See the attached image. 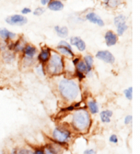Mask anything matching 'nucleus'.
<instances>
[{
    "mask_svg": "<svg viewBox=\"0 0 140 154\" xmlns=\"http://www.w3.org/2000/svg\"><path fill=\"white\" fill-rule=\"evenodd\" d=\"M53 137L56 140L58 144L65 143L71 137V132L67 129H63L61 128H56L53 131Z\"/></svg>",
    "mask_w": 140,
    "mask_h": 154,
    "instance_id": "nucleus-4",
    "label": "nucleus"
},
{
    "mask_svg": "<svg viewBox=\"0 0 140 154\" xmlns=\"http://www.w3.org/2000/svg\"><path fill=\"white\" fill-rule=\"evenodd\" d=\"M50 49H44V50L41 51V53L38 56V59L40 61H42V62H46V61L48 60L49 58H50Z\"/></svg>",
    "mask_w": 140,
    "mask_h": 154,
    "instance_id": "nucleus-13",
    "label": "nucleus"
},
{
    "mask_svg": "<svg viewBox=\"0 0 140 154\" xmlns=\"http://www.w3.org/2000/svg\"><path fill=\"white\" fill-rule=\"evenodd\" d=\"M0 37L3 39H11L15 37V34L13 33V32H10L6 29H0Z\"/></svg>",
    "mask_w": 140,
    "mask_h": 154,
    "instance_id": "nucleus-15",
    "label": "nucleus"
},
{
    "mask_svg": "<svg viewBox=\"0 0 140 154\" xmlns=\"http://www.w3.org/2000/svg\"><path fill=\"white\" fill-rule=\"evenodd\" d=\"M44 12H45V10H44L43 8H38L35 10V12H34V14L36 15H42Z\"/></svg>",
    "mask_w": 140,
    "mask_h": 154,
    "instance_id": "nucleus-25",
    "label": "nucleus"
},
{
    "mask_svg": "<svg viewBox=\"0 0 140 154\" xmlns=\"http://www.w3.org/2000/svg\"><path fill=\"white\" fill-rule=\"evenodd\" d=\"M55 30L57 35L61 37H66L68 35V29L65 26L60 27L59 26L55 27Z\"/></svg>",
    "mask_w": 140,
    "mask_h": 154,
    "instance_id": "nucleus-17",
    "label": "nucleus"
},
{
    "mask_svg": "<svg viewBox=\"0 0 140 154\" xmlns=\"http://www.w3.org/2000/svg\"><path fill=\"white\" fill-rule=\"evenodd\" d=\"M83 154H95V150L93 149L85 150Z\"/></svg>",
    "mask_w": 140,
    "mask_h": 154,
    "instance_id": "nucleus-27",
    "label": "nucleus"
},
{
    "mask_svg": "<svg viewBox=\"0 0 140 154\" xmlns=\"http://www.w3.org/2000/svg\"><path fill=\"white\" fill-rule=\"evenodd\" d=\"M109 140H110V142H111V143L116 144V143H117V142H118V138H117V135L112 134L110 137V139H109Z\"/></svg>",
    "mask_w": 140,
    "mask_h": 154,
    "instance_id": "nucleus-24",
    "label": "nucleus"
},
{
    "mask_svg": "<svg viewBox=\"0 0 140 154\" xmlns=\"http://www.w3.org/2000/svg\"><path fill=\"white\" fill-rule=\"evenodd\" d=\"M86 18L89 20V21L92 22V23H96V24L100 26H103L104 24H105L102 18L94 13H88V14L86 15Z\"/></svg>",
    "mask_w": 140,
    "mask_h": 154,
    "instance_id": "nucleus-9",
    "label": "nucleus"
},
{
    "mask_svg": "<svg viewBox=\"0 0 140 154\" xmlns=\"http://www.w3.org/2000/svg\"><path fill=\"white\" fill-rule=\"evenodd\" d=\"M34 154H45V151L41 149H36L35 151L34 152Z\"/></svg>",
    "mask_w": 140,
    "mask_h": 154,
    "instance_id": "nucleus-29",
    "label": "nucleus"
},
{
    "mask_svg": "<svg viewBox=\"0 0 140 154\" xmlns=\"http://www.w3.org/2000/svg\"><path fill=\"white\" fill-rule=\"evenodd\" d=\"M124 93H125L126 97L129 100H131L133 98V88L132 87H129L128 89L124 91Z\"/></svg>",
    "mask_w": 140,
    "mask_h": 154,
    "instance_id": "nucleus-22",
    "label": "nucleus"
},
{
    "mask_svg": "<svg viewBox=\"0 0 140 154\" xmlns=\"http://www.w3.org/2000/svg\"><path fill=\"white\" fill-rule=\"evenodd\" d=\"M59 89L61 94L67 100H74L79 94V86L76 82L64 79L59 83Z\"/></svg>",
    "mask_w": 140,
    "mask_h": 154,
    "instance_id": "nucleus-1",
    "label": "nucleus"
},
{
    "mask_svg": "<svg viewBox=\"0 0 140 154\" xmlns=\"http://www.w3.org/2000/svg\"><path fill=\"white\" fill-rule=\"evenodd\" d=\"M88 108H89L90 112L92 114H96L99 112V107L98 104H97L96 102L95 101H90L88 103Z\"/></svg>",
    "mask_w": 140,
    "mask_h": 154,
    "instance_id": "nucleus-18",
    "label": "nucleus"
},
{
    "mask_svg": "<svg viewBox=\"0 0 140 154\" xmlns=\"http://www.w3.org/2000/svg\"><path fill=\"white\" fill-rule=\"evenodd\" d=\"M77 75H78V78H79L80 80H83V78H85V75H83V73L80 72H78V71H77Z\"/></svg>",
    "mask_w": 140,
    "mask_h": 154,
    "instance_id": "nucleus-28",
    "label": "nucleus"
},
{
    "mask_svg": "<svg viewBox=\"0 0 140 154\" xmlns=\"http://www.w3.org/2000/svg\"><path fill=\"white\" fill-rule=\"evenodd\" d=\"M74 109H75L74 106H69V107H68L66 109V110H68V111H72V110H73Z\"/></svg>",
    "mask_w": 140,
    "mask_h": 154,
    "instance_id": "nucleus-31",
    "label": "nucleus"
},
{
    "mask_svg": "<svg viewBox=\"0 0 140 154\" xmlns=\"http://www.w3.org/2000/svg\"><path fill=\"white\" fill-rule=\"evenodd\" d=\"M0 154H4L3 153H0Z\"/></svg>",
    "mask_w": 140,
    "mask_h": 154,
    "instance_id": "nucleus-35",
    "label": "nucleus"
},
{
    "mask_svg": "<svg viewBox=\"0 0 140 154\" xmlns=\"http://www.w3.org/2000/svg\"><path fill=\"white\" fill-rule=\"evenodd\" d=\"M105 40H106V43L108 46H112L115 45L116 42L117 41V37L115 34L113 33L112 32H107L106 33L105 37Z\"/></svg>",
    "mask_w": 140,
    "mask_h": 154,
    "instance_id": "nucleus-11",
    "label": "nucleus"
},
{
    "mask_svg": "<svg viewBox=\"0 0 140 154\" xmlns=\"http://www.w3.org/2000/svg\"><path fill=\"white\" fill-rule=\"evenodd\" d=\"M96 58L99 59L101 60H103L104 61L107 63H110V64H112L115 62V57L113 55L111 54L109 51H99L96 55Z\"/></svg>",
    "mask_w": 140,
    "mask_h": 154,
    "instance_id": "nucleus-7",
    "label": "nucleus"
},
{
    "mask_svg": "<svg viewBox=\"0 0 140 154\" xmlns=\"http://www.w3.org/2000/svg\"><path fill=\"white\" fill-rule=\"evenodd\" d=\"M131 121H132V116L129 115V116H127L125 119V124L126 125L131 124Z\"/></svg>",
    "mask_w": 140,
    "mask_h": 154,
    "instance_id": "nucleus-26",
    "label": "nucleus"
},
{
    "mask_svg": "<svg viewBox=\"0 0 140 154\" xmlns=\"http://www.w3.org/2000/svg\"><path fill=\"white\" fill-rule=\"evenodd\" d=\"M90 123V116L86 110L80 109L73 115L72 124L78 131H84L88 128Z\"/></svg>",
    "mask_w": 140,
    "mask_h": 154,
    "instance_id": "nucleus-2",
    "label": "nucleus"
},
{
    "mask_svg": "<svg viewBox=\"0 0 140 154\" xmlns=\"http://www.w3.org/2000/svg\"><path fill=\"white\" fill-rule=\"evenodd\" d=\"M15 154H34V153L29 150L21 149L19 150H17V152H15Z\"/></svg>",
    "mask_w": 140,
    "mask_h": 154,
    "instance_id": "nucleus-23",
    "label": "nucleus"
},
{
    "mask_svg": "<svg viewBox=\"0 0 140 154\" xmlns=\"http://www.w3.org/2000/svg\"><path fill=\"white\" fill-rule=\"evenodd\" d=\"M78 62H79V59H78V58H77V59H74V61H73V64H74L75 65H76Z\"/></svg>",
    "mask_w": 140,
    "mask_h": 154,
    "instance_id": "nucleus-33",
    "label": "nucleus"
},
{
    "mask_svg": "<svg viewBox=\"0 0 140 154\" xmlns=\"http://www.w3.org/2000/svg\"><path fill=\"white\" fill-rule=\"evenodd\" d=\"M48 2H49V0H41V3H42V4L43 5H45L47 4V3Z\"/></svg>",
    "mask_w": 140,
    "mask_h": 154,
    "instance_id": "nucleus-32",
    "label": "nucleus"
},
{
    "mask_svg": "<svg viewBox=\"0 0 140 154\" xmlns=\"http://www.w3.org/2000/svg\"><path fill=\"white\" fill-rule=\"evenodd\" d=\"M70 42L72 45H75L78 48V50L83 51L85 49V44L84 41L82 40L80 37H73L70 39Z\"/></svg>",
    "mask_w": 140,
    "mask_h": 154,
    "instance_id": "nucleus-10",
    "label": "nucleus"
},
{
    "mask_svg": "<svg viewBox=\"0 0 140 154\" xmlns=\"http://www.w3.org/2000/svg\"><path fill=\"white\" fill-rule=\"evenodd\" d=\"M15 152H16V150L14 149V150H13V151L12 152V153H10V154H15Z\"/></svg>",
    "mask_w": 140,
    "mask_h": 154,
    "instance_id": "nucleus-34",
    "label": "nucleus"
},
{
    "mask_svg": "<svg viewBox=\"0 0 140 154\" xmlns=\"http://www.w3.org/2000/svg\"><path fill=\"white\" fill-rule=\"evenodd\" d=\"M85 64L87 66V72L88 73L90 72V70L92 69V65H93V57L91 56H86L85 57Z\"/></svg>",
    "mask_w": 140,
    "mask_h": 154,
    "instance_id": "nucleus-19",
    "label": "nucleus"
},
{
    "mask_svg": "<svg viewBox=\"0 0 140 154\" xmlns=\"http://www.w3.org/2000/svg\"><path fill=\"white\" fill-rule=\"evenodd\" d=\"M31 12V10L30 9H29V8H23V10H22V11H21V13H23V14H27V13H30Z\"/></svg>",
    "mask_w": 140,
    "mask_h": 154,
    "instance_id": "nucleus-30",
    "label": "nucleus"
},
{
    "mask_svg": "<svg viewBox=\"0 0 140 154\" xmlns=\"http://www.w3.org/2000/svg\"><path fill=\"white\" fill-rule=\"evenodd\" d=\"M48 8L51 10H54V11H59L64 8V5L59 1H53L49 4Z\"/></svg>",
    "mask_w": 140,
    "mask_h": 154,
    "instance_id": "nucleus-12",
    "label": "nucleus"
},
{
    "mask_svg": "<svg viewBox=\"0 0 140 154\" xmlns=\"http://www.w3.org/2000/svg\"><path fill=\"white\" fill-rule=\"evenodd\" d=\"M6 21L9 24L11 25H23L26 23L27 18L23 15H14L12 16L8 17L6 19Z\"/></svg>",
    "mask_w": 140,
    "mask_h": 154,
    "instance_id": "nucleus-6",
    "label": "nucleus"
},
{
    "mask_svg": "<svg viewBox=\"0 0 140 154\" xmlns=\"http://www.w3.org/2000/svg\"><path fill=\"white\" fill-rule=\"evenodd\" d=\"M64 69L62 59L59 54L56 53L53 54L51 56L48 64V72L52 75L60 74Z\"/></svg>",
    "mask_w": 140,
    "mask_h": 154,
    "instance_id": "nucleus-3",
    "label": "nucleus"
},
{
    "mask_svg": "<svg viewBox=\"0 0 140 154\" xmlns=\"http://www.w3.org/2000/svg\"><path fill=\"white\" fill-rule=\"evenodd\" d=\"M77 71L80 72H87V66L85 65L84 61H79L78 64H76Z\"/></svg>",
    "mask_w": 140,
    "mask_h": 154,
    "instance_id": "nucleus-20",
    "label": "nucleus"
},
{
    "mask_svg": "<svg viewBox=\"0 0 140 154\" xmlns=\"http://www.w3.org/2000/svg\"><path fill=\"white\" fill-rule=\"evenodd\" d=\"M112 116V112L110 110H104L101 112L100 116L102 121L103 123H110V117Z\"/></svg>",
    "mask_w": 140,
    "mask_h": 154,
    "instance_id": "nucleus-14",
    "label": "nucleus"
},
{
    "mask_svg": "<svg viewBox=\"0 0 140 154\" xmlns=\"http://www.w3.org/2000/svg\"><path fill=\"white\" fill-rule=\"evenodd\" d=\"M24 53L25 55L29 58H32L34 56H35L36 52H37V50L35 47L32 45H27L26 47L25 48Z\"/></svg>",
    "mask_w": 140,
    "mask_h": 154,
    "instance_id": "nucleus-16",
    "label": "nucleus"
},
{
    "mask_svg": "<svg viewBox=\"0 0 140 154\" xmlns=\"http://www.w3.org/2000/svg\"><path fill=\"white\" fill-rule=\"evenodd\" d=\"M57 48L62 54L69 56H74V54L72 51L71 46L65 41H61V42H60V43L59 44Z\"/></svg>",
    "mask_w": 140,
    "mask_h": 154,
    "instance_id": "nucleus-8",
    "label": "nucleus"
},
{
    "mask_svg": "<svg viewBox=\"0 0 140 154\" xmlns=\"http://www.w3.org/2000/svg\"><path fill=\"white\" fill-rule=\"evenodd\" d=\"M115 24L117 29V34L119 35H122L128 29V26L126 24V18L123 15L116 17L115 18Z\"/></svg>",
    "mask_w": 140,
    "mask_h": 154,
    "instance_id": "nucleus-5",
    "label": "nucleus"
},
{
    "mask_svg": "<svg viewBox=\"0 0 140 154\" xmlns=\"http://www.w3.org/2000/svg\"><path fill=\"white\" fill-rule=\"evenodd\" d=\"M45 154H57L58 151L52 145L49 144L46 145L45 148Z\"/></svg>",
    "mask_w": 140,
    "mask_h": 154,
    "instance_id": "nucleus-21",
    "label": "nucleus"
}]
</instances>
